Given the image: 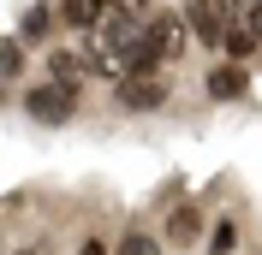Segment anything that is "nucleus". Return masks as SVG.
Returning <instances> with one entry per match:
<instances>
[{
  "label": "nucleus",
  "mask_w": 262,
  "mask_h": 255,
  "mask_svg": "<svg viewBox=\"0 0 262 255\" xmlns=\"http://www.w3.org/2000/svg\"><path fill=\"white\" fill-rule=\"evenodd\" d=\"M185 30H196L203 42H221V36H227V12H221V0H191V6H185Z\"/></svg>",
  "instance_id": "39448f33"
},
{
  "label": "nucleus",
  "mask_w": 262,
  "mask_h": 255,
  "mask_svg": "<svg viewBox=\"0 0 262 255\" xmlns=\"http://www.w3.org/2000/svg\"><path fill=\"white\" fill-rule=\"evenodd\" d=\"M54 78H66V83H83V78H107V65H101V54L96 48H54Z\"/></svg>",
  "instance_id": "20e7f679"
},
{
  "label": "nucleus",
  "mask_w": 262,
  "mask_h": 255,
  "mask_svg": "<svg viewBox=\"0 0 262 255\" xmlns=\"http://www.w3.org/2000/svg\"><path fill=\"white\" fill-rule=\"evenodd\" d=\"M196 225H203V220H196V208H173L167 238H173V243H196Z\"/></svg>",
  "instance_id": "6e6552de"
},
{
  "label": "nucleus",
  "mask_w": 262,
  "mask_h": 255,
  "mask_svg": "<svg viewBox=\"0 0 262 255\" xmlns=\"http://www.w3.org/2000/svg\"><path fill=\"white\" fill-rule=\"evenodd\" d=\"M24 107H30L36 125H60V119H72V107H78V83L54 78V83H42V89H30Z\"/></svg>",
  "instance_id": "f03ea898"
},
{
  "label": "nucleus",
  "mask_w": 262,
  "mask_h": 255,
  "mask_svg": "<svg viewBox=\"0 0 262 255\" xmlns=\"http://www.w3.org/2000/svg\"><path fill=\"white\" fill-rule=\"evenodd\" d=\"M185 48H191L185 12H149V18H143V48H137L131 71H149V65H173Z\"/></svg>",
  "instance_id": "f257e3e1"
},
{
  "label": "nucleus",
  "mask_w": 262,
  "mask_h": 255,
  "mask_svg": "<svg viewBox=\"0 0 262 255\" xmlns=\"http://www.w3.org/2000/svg\"><path fill=\"white\" fill-rule=\"evenodd\" d=\"M119 101H125L131 113H155L167 101V83L155 78V71H125V83H119Z\"/></svg>",
  "instance_id": "7ed1b4c3"
},
{
  "label": "nucleus",
  "mask_w": 262,
  "mask_h": 255,
  "mask_svg": "<svg viewBox=\"0 0 262 255\" xmlns=\"http://www.w3.org/2000/svg\"><path fill=\"white\" fill-rule=\"evenodd\" d=\"M119 255H155V238H149V232H125Z\"/></svg>",
  "instance_id": "f8f14e48"
},
{
  "label": "nucleus",
  "mask_w": 262,
  "mask_h": 255,
  "mask_svg": "<svg viewBox=\"0 0 262 255\" xmlns=\"http://www.w3.org/2000/svg\"><path fill=\"white\" fill-rule=\"evenodd\" d=\"M221 48H227L232 60L245 65V60H250V48H256V36H250V30H227V36H221Z\"/></svg>",
  "instance_id": "9d476101"
},
{
  "label": "nucleus",
  "mask_w": 262,
  "mask_h": 255,
  "mask_svg": "<svg viewBox=\"0 0 262 255\" xmlns=\"http://www.w3.org/2000/svg\"><path fill=\"white\" fill-rule=\"evenodd\" d=\"M78 255H107V249H101V238H90V243H83Z\"/></svg>",
  "instance_id": "2eb2a0df"
},
{
  "label": "nucleus",
  "mask_w": 262,
  "mask_h": 255,
  "mask_svg": "<svg viewBox=\"0 0 262 255\" xmlns=\"http://www.w3.org/2000/svg\"><path fill=\"white\" fill-rule=\"evenodd\" d=\"M250 36H256V42H262V6H256V18H250Z\"/></svg>",
  "instance_id": "dca6fc26"
},
{
  "label": "nucleus",
  "mask_w": 262,
  "mask_h": 255,
  "mask_svg": "<svg viewBox=\"0 0 262 255\" xmlns=\"http://www.w3.org/2000/svg\"><path fill=\"white\" fill-rule=\"evenodd\" d=\"M24 36H48V12H42V6L24 12Z\"/></svg>",
  "instance_id": "ddd939ff"
},
{
  "label": "nucleus",
  "mask_w": 262,
  "mask_h": 255,
  "mask_svg": "<svg viewBox=\"0 0 262 255\" xmlns=\"http://www.w3.org/2000/svg\"><path fill=\"white\" fill-rule=\"evenodd\" d=\"M256 6H262V0H221V12H227V30H250Z\"/></svg>",
  "instance_id": "1a4fd4ad"
},
{
  "label": "nucleus",
  "mask_w": 262,
  "mask_h": 255,
  "mask_svg": "<svg viewBox=\"0 0 262 255\" xmlns=\"http://www.w3.org/2000/svg\"><path fill=\"white\" fill-rule=\"evenodd\" d=\"M245 65H214V71H209V95L214 101H238V95H245Z\"/></svg>",
  "instance_id": "0eeeda50"
},
{
  "label": "nucleus",
  "mask_w": 262,
  "mask_h": 255,
  "mask_svg": "<svg viewBox=\"0 0 262 255\" xmlns=\"http://www.w3.org/2000/svg\"><path fill=\"white\" fill-rule=\"evenodd\" d=\"M107 6H114V0H60V18L72 24V30H96Z\"/></svg>",
  "instance_id": "423d86ee"
},
{
  "label": "nucleus",
  "mask_w": 262,
  "mask_h": 255,
  "mask_svg": "<svg viewBox=\"0 0 262 255\" xmlns=\"http://www.w3.org/2000/svg\"><path fill=\"white\" fill-rule=\"evenodd\" d=\"M18 65H24V54H18L12 42H6V48H0V71H18Z\"/></svg>",
  "instance_id": "4468645a"
},
{
  "label": "nucleus",
  "mask_w": 262,
  "mask_h": 255,
  "mask_svg": "<svg viewBox=\"0 0 262 255\" xmlns=\"http://www.w3.org/2000/svg\"><path fill=\"white\" fill-rule=\"evenodd\" d=\"M232 243H238V225L221 220V225H214V238H209V249H214V255H232Z\"/></svg>",
  "instance_id": "9b49d317"
},
{
  "label": "nucleus",
  "mask_w": 262,
  "mask_h": 255,
  "mask_svg": "<svg viewBox=\"0 0 262 255\" xmlns=\"http://www.w3.org/2000/svg\"><path fill=\"white\" fill-rule=\"evenodd\" d=\"M24 255H30V249H24Z\"/></svg>",
  "instance_id": "f3484780"
}]
</instances>
